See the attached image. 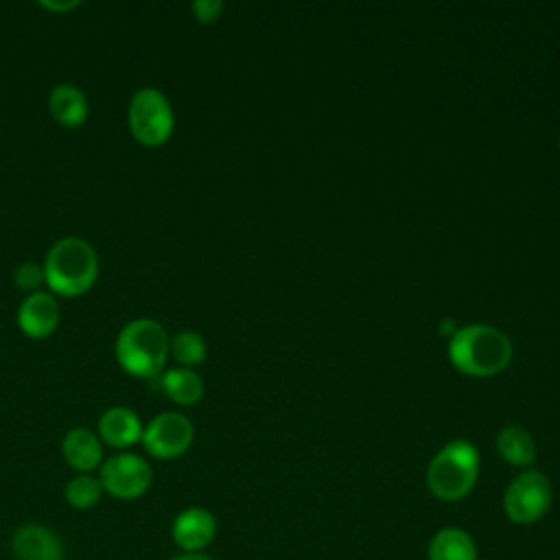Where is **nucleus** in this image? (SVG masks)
<instances>
[{"label":"nucleus","mask_w":560,"mask_h":560,"mask_svg":"<svg viewBox=\"0 0 560 560\" xmlns=\"http://www.w3.org/2000/svg\"><path fill=\"white\" fill-rule=\"evenodd\" d=\"M46 287L52 295L79 298L88 293L98 278V254L81 236H61L44 256Z\"/></svg>","instance_id":"1"},{"label":"nucleus","mask_w":560,"mask_h":560,"mask_svg":"<svg viewBox=\"0 0 560 560\" xmlns=\"http://www.w3.org/2000/svg\"><path fill=\"white\" fill-rule=\"evenodd\" d=\"M171 337L153 317L129 319L116 335V363L136 378H158L168 359Z\"/></svg>","instance_id":"2"},{"label":"nucleus","mask_w":560,"mask_h":560,"mask_svg":"<svg viewBox=\"0 0 560 560\" xmlns=\"http://www.w3.org/2000/svg\"><path fill=\"white\" fill-rule=\"evenodd\" d=\"M451 363L468 376H492L508 368L512 359L510 339L486 324L457 328L448 341Z\"/></svg>","instance_id":"3"},{"label":"nucleus","mask_w":560,"mask_h":560,"mask_svg":"<svg viewBox=\"0 0 560 560\" xmlns=\"http://www.w3.org/2000/svg\"><path fill=\"white\" fill-rule=\"evenodd\" d=\"M479 477V453L466 440H453L444 444L427 468L429 492L444 501H462L477 483Z\"/></svg>","instance_id":"4"},{"label":"nucleus","mask_w":560,"mask_h":560,"mask_svg":"<svg viewBox=\"0 0 560 560\" xmlns=\"http://www.w3.org/2000/svg\"><path fill=\"white\" fill-rule=\"evenodd\" d=\"M127 125L136 142L162 147L175 129V112L168 96L153 88H138L127 105Z\"/></svg>","instance_id":"5"},{"label":"nucleus","mask_w":560,"mask_h":560,"mask_svg":"<svg viewBox=\"0 0 560 560\" xmlns=\"http://www.w3.org/2000/svg\"><path fill=\"white\" fill-rule=\"evenodd\" d=\"M553 488L545 472L525 468L518 472L503 492V512L516 525L538 523L551 508Z\"/></svg>","instance_id":"6"},{"label":"nucleus","mask_w":560,"mask_h":560,"mask_svg":"<svg viewBox=\"0 0 560 560\" xmlns=\"http://www.w3.org/2000/svg\"><path fill=\"white\" fill-rule=\"evenodd\" d=\"M96 477L105 494L118 501H136L151 488L153 468L142 455L133 451H118L103 459Z\"/></svg>","instance_id":"7"},{"label":"nucleus","mask_w":560,"mask_h":560,"mask_svg":"<svg viewBox=\"0 0 560 560\" xmlns=\"http://www.w3.org/2000/svg\"><path fill=\"white\" fill-rule=\"evenodd\" d=\"M195 440V427L179 411H160L142 429L140 444L155 459H175L184 455Z\"/></svg>","instance_id":"8"},{"label":"nucleus","mask_w":560,"mask_h":560,"mask_svg":"<svg viewBox=\"0 0 560 560\" xmlns=\"http://www.w3.org/2000/svg\"><path fill=\"white\" fill-rule=\"evenodd\" d=\"M217 536V518L201 505L184 508L171 525V538L179 553H203Z\"/></svg>","instance_id":"9"},{"label":"nucleus","mask_w":560,"mask_h":560,"mask_svg":"<svg viewBox=\"0 0 560 560\" xmlns=\"http://www.w3.org/2000/svg\"><path fill=\"white\" fill-rule=\"evenodd\" d=\"M18 328L31 339H46L59 324V302L50 291H33L22 298L15 311Z\"/></svg>","instance_id":"10"},{"label":"nucleus","mask_w":560,"mask_h":560,"mask_svg":"<svg viewBox=\"0 0 560 560\" xmlns=\"http://www.w3.org/2000/svg\"><path fill=\"white\" fill-rule=\"evenodd\" d=\"M13 560H63L61 538L46 525L24 523L11 536Z\"/></svg>","instance_id":"11"},{"label":"nucleus","mask_w":560,"mask_h":560,"mask_svg":"<svg viewBox=\"0 0 560 560\" xmlns=\"http://www.w3.org/2000/svg\"><path fill=\"white\" fill-rule=\"evenodd\" d=\"M142 429L144 424L140 416L125 405L107 407L96 422V435L101 438L103 446H112L116 451H127L129 446L138 444Z\"/></svg>","instance_id":"12"},{"label":"nucleus","mask_w":560,"mask_h":560,"mask_svg":"<svg viewBox=\"0 0 560 560\" xmlns=\"http://www.w3.org/2000/svg\"><path fill=\"white\" fill-rule=\"evenodd\" d=\"M61 455L66 464L79 472H94L101 468L105 455H103V442L96 435V431L88 427H74L70 429L61 440Z\"/></svg>","instance_id":"13"},{"label":"nucleus","mask_w":560,"mask_h":560,"mask_svg":"<svg viewBox=\"0 0 560 560\" xmlns=\"http://www.w3.org/2000/svg\"><path fill=\"white\" fill-rule=\"evenodd\" d=\"M48 114L61 127H70V129L81 127L90 116L88 94L70 81L57 83L48 92Z\"/></svg>","instance_id":"14"},{"label":"nucleus","mask_w":560,"mask_h":560,"mask_svg":"<svg viewBox=\"0 0 560 560\" xmlns=\"http://www.w3.org/2000/svg\"><path fill=\"white\" fill-rule=\"evenodd\" d=\"M427 560H479V549L466 529L448 525L429 538Z\"/></svg>","instance_id":"15"},{"label":"nucleus","mask_w":560,"mask_h":560,"mask_svg":"<svg viewBox=\"0 0 560 560\" xmlns=\"http://www.w3.org/2000/svg\"><path fill=\"white\" fill-rule=\"evenodd\" d=\"M155 381L166 398L182 407L197 405L203 396V381L190 368H168Z\"/></svg>","instance_id":"16"},{"label":"nucleus","mask_w":560,"mask_h":560,"mask_svg":"<svg viewBox=\"0 0 560 560\" xmlns=\"http://www.w3.org/2000/svg\"><path fill=\"white\" fill-rule=\"evenodd\" d=\"M494 446L499 451V455L512 464V466H518V468H527L534 464L536 459V444H534V438L521 429V427H503L499 433H497V440H494Z\"/></svg>","instance_id":"17"},{"label":"nucleus","mask_w":560,"mask_h":560,"mask_svg":"<svg viewBox=\"0 0 560 560\" xmlns=\"http://www.w3.org/2000/svg\"><path fill=\"white\" fill-rule=\"evenodd\" d=\"M208 346L206 339L195 330H179L171 337L168 343V357L179 363V368H195L206 361Z\"/></svg>","instance_id":"18"},{"label":"nucleus","mask_w":560,"mask_h":560,"mask_svg":"<svg viewBox=\"0 0 560 560\" xmlns=\"http://www.w3.org/2000/svg\"><path fill=\"white\" fill-rule=\"evenodd\" d=\"M63 497H66L68 505H72L74 510H90L101 501L103 486L96 475L79 472L66 483Z\"/></svg>","instance_id":"19"},{"label":"nucleus","mask_w":560,"mask_h":560,"mask_svg":"<svg viewBox=\"0 0 560 560\" xmlns=\"http://www.w3.org/2000/svg\"><path fill=\"white\" fill-rule=\"evenodd\" d=\"M13 282L18 289H22L24 293H33V291H42V287L46 284V276H44V265L42 262H33V260H24L13 269Z\"/></svg>","instance_id":"20"},{"label":"nucleus","mask_w":560,"mask_h":560,"mask_svg":"<svg viewBox=\"0 0 560 560\" xmlns=\"http://www.w3.org/2000/svg\"><path fill=\"white\" fill-rule=\"evenodd\" d=\"M192 9V15L197 22L201 24H210V22H217L223 13V2L221 0H195L190 4Z\"/></svg>","instance_id":"21"},{"label":"nucleus","mask_w":560,"mask_h":560,"mask_svg":"<svg viewBox=\"0 0 560 560\" xmlns=\"http://www.w3.org/2000/svg\"><path fill=\"white\" fill-rule=\"evenodd\" d=\"M39 7L52 13H63L81 7V0H39Z\"/></svg>","instance_id":"22"},{"label":"nucleus","mask_w":560,"mask_h":560,"mask_svg":"<svg viewBox=\"0 0 560 560\" xmlns=\"http://www.w3.org/2000/svg\"><path fill=\"white\" fill-rule=\"evenodd\" d=\"M171 560H212V558L206 553H177Z\"/></svg>","instance_id":"23"},{"label":"nucleus","mask_w":560,"mask_h":560,"mask_svg":"<svg viewBox=\"0 0 560 560\" xmlns=\"http://www.w3.org/2000/svg\"><path fill=\"white\" fill-rule=\"evenodd\" d=\"M440 330H442V335H451V337H453L457 328H455V322H453V319H444V322L440 324Z\"/></svg>","instance_id":"24"}]
</instances>
